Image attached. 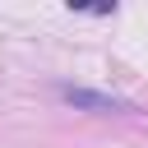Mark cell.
<instances>
[{
	"instance_id": "6da1fadb",
	"label": "cell",
	"mask_w": 148,
	"mask_h": 148,
	"mask_svg": "<svg viewBox=\"0 0 148 148\" xmlns=\"http://www.w3.org/2000/svg\"><path fill=\"white\" fill-rule=\"evenodd\" d=\"M60 97L79 111H134V102H125V97H111V92H97V88H74V83H65Z\"/></svg>"
}]
</instances>
